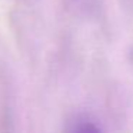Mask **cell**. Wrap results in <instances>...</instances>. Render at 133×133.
<instances>
[{
	"mask_svg": "<svg viewBox=\"0 0 133 133\" xmlns=\"http://www.w3.org/2000/svg\"><path fill=\"white\" fill-rule=\"evenodd\" d=\"M69 133H102V130L90 120H79L70 127Z\"/></svg>",
	"mask_w": 133,
	"mask_h": 133,
	"instance_id": "1",
	"label": "cell"
}]
</instances>
